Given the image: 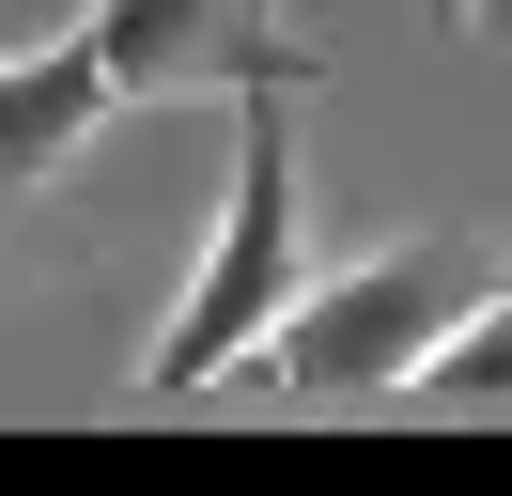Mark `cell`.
Instances as JSON below:
<instances>
[{"label":"cell","instance_id":"277c9868","mask_svg":"<svg viewBox=\"0 0 512 496\" xmlns=\"http://www.w3.org/2000/svg\"><path fill=\"white\" fill-rule=\"evenodd\" d=\"M109 109H125V93H109V47H94V31L16 47V62H0V186H63Z\"/></svg>","mask_w":512,"mask_h":496},{"label":"cell","instance_id":"3957f363","mask_svg":"<svg viewBox=\"0 0 512 496\" xmlns=\"http://www.w3.org/2000/svg\"><path fill=\"white\" fill-rule=\"evenodd\" d=\"M78 31L109 47L125 109H156V93H311V47L264 0H94Z\"/></svg>","mask_w":512,"mask_h":496},{"label":"cell","instance_id":"8992f818","mask_svg":"<svg viewBox=\"0 0 512 496\" xmlns=\"http://www.w3.org/2000/svg\"><path fill=\"white\" fill-rule=\"evenodd\" d=\"M450 16H466V31H512V0H450Z\"/></svg>","mask_w":512,"mask_h":496},{"label":"cell","instance_id":"6da1fadb","mask_svg":"<svg viewBox=\"0 0 512 496\" xmlns=\"http://www.w3.org/2000/svg\"><path fill=\"white\" fill-rule=\"evenodd\" d=\"M497 233H450V217H419V233H388V248H357L342 279H311V295L280 310V326L249 341V357L218 372V388H249V403H388L419 357H435L450 326H466L481 295H497Z\"/></svg>","mask_w":512,"mask_h":496},{"label":"cell","instance_id":"5b68a950","mask_svg":"<svg viewBox=\"0 0 512 496\" xmlns=\"http://www.w3.org/2000/svg\"><path fill=\"white\" fill-rule=\"evenodd\" d=\"M388 403H435V419H512V279H497V295H481V310H466V326H450Z\"/></svg>","mask_w":512,"mask_h":496},{"label":"cell","instance_id":"7a4b0ae2","mask_svg":"<svg viewBox=\"0 0 512 496\" xmlns=\"http://www.w3.org/2000/svg\"><path fill=\"white\" fill-rule=\"evenodd\" d=\"M295 295H311V248H295V93H233V202L202 233L187 295H171L156 357H140V403H202Z\"/></svg>","mask_w":512,"mask_h":496}]
</instances>
